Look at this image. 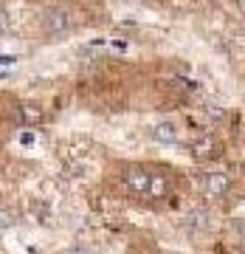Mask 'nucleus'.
I'll use <instances>...</instances> for the list:
<instances>
[{
	"mask_svg": "<svg viewBox=\"0 0 245 254\" xmlns=\"http://www.w3.org/2000/svg\"><path fill=\"white\" fill-rule=\"evenodd\" d=\"M149 178H152V170L144 167V164H130L127 170H124V184L136 195H147L149 192Z\"/></svg>",
	"mask_w": 245,
	"mask_h": 254,
	"instance_id": "f257e3e1",
	"label": "nucleus"
},
{
	"mask_svg": "<svg viewBox=\"0 0 245 254\" xmlns=\"http://www.w3.org/2000/svg\"><path fill=\"white\" fill-rule=\"evenodd\" d=\"M220 153V141L211 133H197V136L189 141V155L195 161H209Z\"/></svg>",
	"mask_w": 245,
	"mask_h": 254,
	"instance_id": "f03ea898",
	"label": "nucleus"
},
{
	"mask_svg": "<svg viewBox=\"0 0 245 254\" xmlns=\"http://www.w3.org/2000/svg\"><path fill=\"white\" fill-rule=\"evenodd\" d=\"M203 190H206V195H211V198H223V195H228V190H231V178H228V173H223V170H211V173H206V178H203Z\"/></svg>",
	"mask_w": 245,
	"mask_h": 254,
	"instance_id": "7ed1b4c3",
	"label": "nucleus"
},
{
	"mask_svg": "<svg viewBox=\"0 0 245 254\" xmlns=\"http://www.w3.org/2000/svg\"><path fill=\"white\" fill-rule=\"evenodd\" d=\"M71 31V14L62 9H51L46 14V34L48 37H65Z\"/></svg>",
	"mask_w": 245,
	"mask_h": 254,
	"instance_id": "20e7f679",
	"label": "nucleus"
},
{
	"mask_svg": "<svg viewBox=\"0 0 245 254\" xmlns=\"http://www.w3.org/2000/svg\"><path fill=\"white\" fill-rule=\"evenodd\" d=\"M17 119H20V125L37 127L40 122H43V108H40L37 102H20L17 105Z\"/></svg>",
	"mask_w": 245,
	"mask_h": 254,
	"instance_id": "39448f33",
	"label": "nucleus"
},
{
	"mask_svg": "<svg viewBox=\"0 0 245 254\" xmlns=\"http://www.w3.org/2000/svg\"><path fill=\"white\" fill-rule=\"evenodd\" d=\"M152 138L161 141V144H175L178 141V127L172 122H161V125L152 127Z\"/></svg>",
	"mask_w": 245,
	"mask_h": 254,
	"instance_id": "423d86ee",
	"label": "nucleus"
},
{
	"mask_svg": "<svg viewBox=\"0 0 245 254\" xmlns=\"http://www.w3.org/2000/svg\"><path fill=\"white\" fill-rule=\"evenodd\" d=\"M169 187H172V184H169V178L163 173H152V178H149V192H147V195H149V198H166V195H169Z\"/></svg>",
	"mask_w": 245,
	"mask_h": 254,
	"instance_id": "0eeeda50",
	"label": "nucleus"
},
{
	"mask_svg": "<svg viewBox=\"0 0 245 254\" xmlns=\"http://www.w3.org/2000/svg\"><path fill=\"white\" fill-rule=\"evenodd\" d=\"M17 223V212L14 209H0V229H9Z\"/></svg>",
	"mask_w": 245,
	"mask_h": 254,
	"instance_id": "6e6552de",
	"label": "nucleus"
},
{
	"mask_svg": "<svg viewBox=\"0 0 245 254\" xmlns=\"http://www.w3.org/2000/svg\"><path fill=\"white\" fill-rule=\"evenodd\" d=\"M9 26H11L9 11H6V9H0V28H9Z\"/></svg>",
	"mask_w": 245,
	"mask_h": 254,
	"instance_id": "1a4fd4ad",
	"label": "nucleus"
},
{
	"mask_svg": "<svg viewBox=\"0 0 245 254\" xmlns=\"http://www.w3.org/2000/svg\"><path fill=\"white\" fill-rule=\"evenodd\" d=\"M62 254H93V252H88V249H79V246H76V249H68V252H62Z\"/></svg>",
	"mask_w": 245,
	"mask_h": 254,
	"instance_id": "9d476101",
	"label": "nucleus"
}]
</instances>
